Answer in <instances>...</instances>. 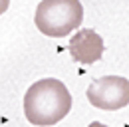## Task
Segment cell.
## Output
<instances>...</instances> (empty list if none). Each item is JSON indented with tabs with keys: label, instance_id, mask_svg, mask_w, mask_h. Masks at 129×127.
<instances>
[{
	"label": "cell",
	"instance_id": "obj_5",
	"mask_svg": "<svg viewBox=\"0 0 129 127\" xmlns=\"http://www.w3.org/2000/svg\"><path fill=\"white\" fill-rule=\"evenodd\" d=\"M8 6H10V0H0V16L8 10Z\"/></svg>",
	"mask_w": 129,
	"mask_h": 127
},
{
	"label": "cell",
	"instance_id": "obj_3",
	"mask_svg": "<svg viewBox=\"0 0 129 127\" xmlns=\"http://www.w3.org/2000/svg\"><path fill=\"white\" fill-rule=\"evenodd\" d=\"M87 99L97 109L115 111L129 103V79L121 76H103L87 87Z\"/></svg>",
	"mask_w": 129,
	"mask_h": 127
},
{
	"label": "cell",
	"instance_id": "obj_6",
	"mask_svg": "<svg viewBox=\"0 0 129 127\" xmlns=\"http://www.w3.org/2000/svg\"><path fill=\"white\" fill-rule=\"evenodd\" d=\"M87 127H107V125H103V123H99V121H91Z\"/></svg>",
	"mask_w": 129,
	"mask_h": 127
},
{
	"label": "cell",
	"instance_id": "obj_2",
	"mask_svg": "<svg viewBox=\"0 0 129 127\" xmlns=\"http://www.w3.org/2000/svg\"><path fill=\"white\" fill-rule=\"evenodd\" d=\"M83 8L80 0H42L36 8L34 22L38 30L50 38H62L80 28Z\"/></svg>",
	"mask_w": 129,
	"mask_h": 127
},
{
	"label": "cell",
	"instance_id": "obj_1",
	"mask_svg": "<svg viewBox=\"0 0 129 127\" xmlns=\"http://www.w3.org/2000/svg\"><path fill=\"white\" fill-rule=\"evenodd\" d=\"M72 109V95L60 79H40L24 95L26 119L40 127L56 125Z\"/></svg>",
	"mask_w": 129,
	"mask_h": 127
},
{
	"label": "cell",
	"instance_id": "obj_4",
	"mask_svg": "<svg viewBox=\"0 0 129 127\" xmlns=\"http://www.w3.org/2000/svg\"><path fill=\"white\" fill-rule=\"evenodd\" d=\"M103 40L95 30L91 28H83V30L76 32V36H72L70 40V54L78 64H95L97 60H101L103 56Z\"/></svg>",
	"mask_w": 129,
	"mask_h": 127
}]
</instances>
